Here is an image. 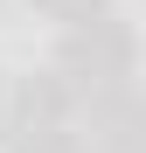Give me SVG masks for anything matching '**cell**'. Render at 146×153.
Listing matches in <instances>:
<instances>
[{
  "label": "cell",
  "instance_id": "obj_1",
  "mask_svg": "<svg viewBox=\"0 0 146 153\" xmlns=\"http://www.w3.org/2000/svg\"><path fill=\"white\" fill-rule=\"evenodd\" d=\"M49 21H70V28H90V21H104V0H35Z\"/></svg>",
  "mask_w": 146,
  "mask_h": 153
}]
</instances>
